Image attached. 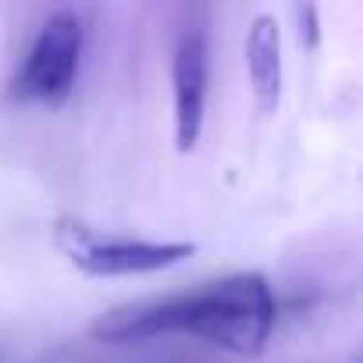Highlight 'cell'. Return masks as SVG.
Returning a JSON list of instances; mask_svg holds the SVG:
<instances>
[{"instance_id": "cell-5", "label": "cell", "mask_w": 363, "mask_h": 363, "mask_svg": "<svg viewBox=\"0 0 363 363\" xmlns=\"http://www.w3.org/2000/svg\"><path fill=\"white\" fill-rule=\"evenodd\" d=\"M246 68L253 82L257 107L267 114L278 107L281 96V33L271 15H257L246 36Z\"/></svg>"}, {"instance_id": "cell-1", "label": "cell", "mask_w": 363, "mask_h": 363, "mask_svg": "<svg viewBox=\"0 0 363 363\" xmlns=\"http://www.w3.org/2000/svg\"><path fill=\"white\" fill-rule=\"evenodd\" d=\"M274 328V296L260 271H242L225 281H214L203 292L171 296L153 303H132L107 310L93 320V338L111 345L150 342L160 335H196L211 345L257 356Z\"/></svg>"}, {"instance_id": "cell-6", "label": "cell", "mask_w": 363, "mask_h": 363, "mask_svg": "<svg viewBox=\"0 0 363 363\" xmlns=\"http://www.w3.org/2000/svg\"><path fill=\"white\" fill-rule=\"evenodd\" d=\"M296 22H299V43L306 50L317 47L320 40V29H317V8L313 4H296Z\"/></svg>"}, {"instance_id": "cell-4", "label": "cell", "mask_w": 363, "mask_h": 363, "mask_svg": "<svg viewBox=\"0 0 363 363\" xmlns=\"http://www.w3.org/2000/svg\"><path fill=\"white\" fill-rule=\"evenodd\" d=\"M174 143L189 153L203 132V107H207V36L203 29H186L178 36L174 61Z\"/></svg>"}, {"instance_id": "cell-2", "label": "cell", "mask_w": 363, "mask_h": 363, "mask_svg": "<svg viewBox=\"0 0 363 363\" xmlns=\"http://www.w3.org/2000/svg\"><path fill=\"white\" fill-rule=\"evenodd\" d=\"M54 246L72 267L89 278H121V274H153L174 267L196 253L193 242H146V239H104L82 221L61 218L54 225Z\"/></svg>"}, {"instance_id": "cell-3", "label": "cell", "mask_w": 363, "mask_h": 363, "mask_svg": "<svg viewBox=\"0 0 363 363\" xmlns=\"http://www.w3.org/2000/svg\"><path fill=\"white\" fill-rule=\"evenodd\" d=\"M82 54V22L72 11H57L43 22L26 65L18 68L11 93L15 100L40 104V107H61L72 96L75 72Z\"/></svg>"}]
</instances>
